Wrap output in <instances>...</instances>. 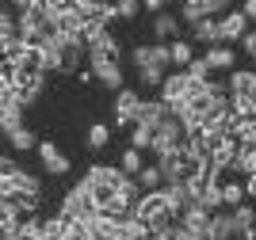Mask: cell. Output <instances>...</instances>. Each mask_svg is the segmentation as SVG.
Here are the masks:
<instances>
[{
    "mask_svg": "<svg viewBox=\"0 0 256 240\" xmlns=\"http://www.w3.org/2000/svg\"><path fill=\"white\" fill-rule=\"evenodd\" d=\"M157 168H160V183L168 187V183H192V179H199L206 164L195 153H188V149H176V153H160Z\"/></svg>",
    "mask_w": 256,
    "mask_h": 240,
    "instance_id": "6da1fadb",
    "label": "cell"
},
{
    "mask_svg": "<svg viewBox=\"0 0 256 240\" xmlns=\"http://www.w3.org/2000/svg\"><path fill=\"white\" fill-rule=\"evenodd\" d=\"M134 218L146 225V229H160V225H176V214L164 202V191H146L138 202H134Z\"/></svg>",
    "mask_w": 256,
    "mask_h": 240,
    "instance_id": "7a4b0ae2",
    "label": "cell"
},
{
    "mask_svg": "<svg viewBox=\"0 0 256 240\" xmlns=\"http://www.w3.org/2000/svg\"><path fill=\"white\" fill-rule=\"evenodd\" d=\"M176 149H188V130L180 126V118H176V115H168L157 130H153L150 153H153V157H160V153H176Z\"/></svg>",
    "mask_w": 256,
    "mask_h": 240,
    "instance_id": "3957f363",
    "label": "cell"
},
{
    "mask_svg": "<svg viewBox=\"0 0 256 240\" xmlns=\"http://www.w3.org/2000/svg\"><path fill=\"white\" fill-rule=\"evenodd\" d=\"M188 99H192V76L184 73V69L164 73V80H160V103L168 107V115H176Z\"/></svg>",
    "mask_w": 256,
    "mask_h": 240,
    "instance_id": "277c9868",
    "label": "cell"
},
{
    "mask_svg": "<svg viewBox=\"0 0 256 240\" xmlns=\"http://www.w3.org/2000/svg\"><path fill=\"white\" fill-rule=\"evenodd\" d=\"M88 73L92 80L104 84L107 92H118V88H126V76H122V61L118 57H100V53H88Z\"/></svg>",
    "mask_w": 256,
    "mask_h": 240,
    "instance_id": "5b68a950",
    "label": "cell"
},
{
    "mask_svg": "<svg viewBox=\"0 0 256 240\" xmlns=\"http://www.w3.org/2000/svg\"><path fill=\"white\" fill-rule=\"evenodd\" d=\"M58 214H62L65 221H92V218H96V206H92V195H88L84 183H76V187L65 191Z\"/></svg>",
    "mask_w": 256,
    "mask_h": 240,
    "instance_id": "8992f818",
    "label": "cell"
},
{
    "mask_svg": "<svg viewBox=\"0 0 256 240\" xmlns=\"http://www.w3.org/2000/svg\"><path fill=\"white\" fill-rule=\"evenodd\" d=\"M138 107H142V92H134V88H118V92H115V103H111V122H115L118 130L134 126Z\"/></svg>",
    "mask_w": 256,
    "mask_h": 240,
    "instance_id": "52a82bcc",
    "label": "cell"
},
{
    "mask_svg": "<svg viewBox=\"0 0 256 240\" xmlns=\"http://www.w3.org/2000/svg\"><path fill=\"white\" fill-rule=\"evenodd\" d=\"M245 31H248V19H245L237 8H230L222 19H218V42H222V46H230V42H241V38H245Z\"/></svg>",
    "mask_w": 256,
    "mask_h": 240,
    "instance_id": "ba28073f",
    "label": "cell"
},
{
    "mask_svg": "<svg viewBox=\"0 0 256 240\" xmlns=\"http://www.w3.org/2000/svg\"><path fill=\"white\" fill-rule=\"evenodd\" d=\"M34 149H38V160H42L46 176H65V172H69V157H65L54 141H38Z\"/></svg>",
    "mask_w": 256,
    "mask_h": 240,
    "instance_id": "9c48e42d",
    "label": "cell"
},
{
    "mask_svg": "<svg viewBox=\"0 0 256 240\" xmlns=\"http://www.w3.org/2000/svg\"><path fill=\"white\" fill-rule=\"evenodd\" d=\"M176 225H184V229H192V233H199V237L206 240V229H210V214H206L203 206H188V210H180V214H176Z\"/></svg>",
    "mask_w": 256,
    "mask_h": 240,
    "instance_id": "30bf717a",
    "label": "cell"
},
{
    "mask_svg": "<svg viewBox=\"0 0 256 240\" xmlns=\"http://www.w3.org/2000/svg\"><path fill=\"white\" fill-rule=\"evenodd\" d=\"M168 118V107L160 103V99H142L138 107V118H134V126H150V130H157L160 122Z\"/></svg>",
    "mask_w": 256,
    "mask_h": 240,
    "instance_id": "8fae6325",
    "label": "cell"
},
{
    "mask_svg": "<svg viewBox=\"0 0 256 240\" xmlns=\"http://www.w3.org/2000/svg\"><path fill=\"white\" fill-rule=\"evenodd\" d=\"M203 61H206V69H210V73H214V69L230 73V69L237 65V53H234V46H222V42H218V46H206Z\"/></svg>",
    "mask_w": 256,
    "mask_h": 240,
    "instance_id": "7c38bea8",
    "label": "cell"
},
{
    "mask_svg": "<svg viewBox=\"0 0 256 240\" xmlns=\"http://www.w3.org/2000/svg\"><path fill=\"white\" fill-rule=\"evenodd\" d=\"M180 15H172V11H160V15H153V42H172L180 38Z\"/></svg>",
    "mask_w": 256,
    "mask_h": 240,
    "instance_id": "4fadbf2b",
    "label": "cell"
},
{
    "mask_svg": "<svg viewBox=\"0 0 256 240\" xmlns=\"http://www.w3.org/2000/svg\"><path fill=\"white\" fill-rule=\"evenodd\" d=\"M206 240H234V221H230V210H214V214H210Z\"/></svg>",
    "mask_w": 256,
    "mask_h": 240,
    "instance_id": "5bb4252c",
    "label": "cell"
},
{
    "mask_svg": "<svg viewBox=\"0 0 256 240\" xmlns=\"http://www.w3.org/2000/svg\"><path fill=\"white\" fill-rule=\"evenodd\" d=\"M218 195H222V210L241 206V202H245V191H241V176H234V179H226V176H222V183H218Z\"/></svg>",
    "mask_w": 256,
    "mask_h": 240,
    "instance_id": "9a60e30c",
    "label": "cell"
},
{
    "mask_svg": "<svg viewBox=\"0 0 256 240\" xmlns=\"http://www.w3.org/2000/svg\"><path fill=\"white\" fill-rule=\"evenodd\" d=\"M192 38L203 42V46H218V19H214V15H206V19L192 23Z\"/></svg>",
    "mask_w": 256,
    "mask_h": 240,
    "instance_id": "2e32d148",
    "label": "cell"
},
{
    "mask_svg": "<svg viewBox=\"0 0 256 240\" xmlns=\"http://www.w3.org/2000/svg\"><path fill=\"white\" fill-rule=\"evenodd\" d=\"M4 141H8V145L16 149V153H27V149H34V145H38V137H34V130H31V126H16L12 134H4Z\"/></svg>",
    "mask_w": 256,
    "mask_h": 240,
    "instance_id": "e0dca14e",
    "label": "cell"
},
{
    "mask_svg": "<svg viewBox=\"0 0 256 240\" xmlns=\"http://www.w3.org/2000/svg\"><path fill=\"white\" fill-rule=\"evenodd\" d=\"M84 145L92 149V153L107 149V145H111V126H107V122H92V126H88V134H84Z\"/></svg>",
    "mask_w": 256,
    "mask_h": 240,
    "instance_id": "ac0fdd59",
    "label": "cell"
},
{
    "mask_svg": "<svg viewBox=\"0 0 256 240\" xmlns=\"http://www.w3.org/2000/svg\"><path fill=\"white\" fill-rule=\"evenodd\" d=\"M134 183L142 187V195H146V191H160V187H164V183H160V168L157 164H142V172L134 176Z\"/></svg>",
    "mask_w": 256,
    "mask_h": 240,
    "instance_id": "d6986e66",
    "label": "cell"
},
{
    "mask_svg": "<svg viewBox=\"0 0 256 240\" xmlns=\"http://www.w3.org/2000/svg\"><path fill=\"white\" fill-rule=\"evenodd\" d=\"M168 57H172V65H176V69H184V65L195 57L192 42H188V38H172V42H168Z\"/></svg>",
    "mask_w": 256,
    "mask_h": 240,
    "instance_id": "ffe728a7",
    "label": "cell"
},
{
    "mask_svg": "<svg viewBox=\"0 0 256 240\" xmlns=\"http://www.w3.org/2000/svg\"><path fill=\"white\" fill-rule=\"evenodd\" d=\"M142 164H146V153H138V149H126V153L118 157V172H122V176H138Z\"/></svg>",
    "mask_w": 256,
    "mask_h": 240,
    "instance_id": "44dd1931",
    "label": "cell"
},
{
    "mask_svg": "<svg viewBox=\"0 0 256 240\" xmlns=\"http://www.w3.org/2000/svg\"><path fill=\"white\" fill-rule=\"evenodd\" d=\"M150 145H153V130H150V126H130V149L146 153Z\"/></svg>",
    "mask_w": 256,
    "mask_h": 240,
    "instance_id": "7402d4cb",
    "label": "cell"
},
{
    "mask_svg": "<svg viewBox=\"0 0 256 240\" xmlns=\"http://www.w3.org/2000/svg\"><path fill=\"white\" fill-rule=\"evenodd\" d=\"M160 80H164V69H157V65H142L138 69V84L142 88H160Z\"/></svg>",
    "mask_w": 256,
    "mask_h": 240,
    "instance_id": "603a6c76",
    "label": "cell"
},
{
    "mask_svg": "<svg viewBox=\"0 0 256 240\" xmlns=\"http://www.w3.org/2000/svg\"><path fill=\"white\" fill-rule=\"evenodd\" d=\"M12 38H16V15H12L8 8H0V50H4Z\"/></svg>",
    "mask_w": 256,
    "mask_h": 240,
    "instance_id": "cb8c5ba5",
    "label": "cell"
},
{
    "mask_svg": "<svg viewBox=\"0 0 256 240\" xmlns=\"http://www.w3.org/2000/svg\"><path fill=\"white\" fill-rule=\"evenodd\" d=\"M150 61L157 65V69H164V73H168V65H172V57H168V42H150Z\"/></svg>",
    "mask_w": 256,
    "mask_h": 240,
    "instance_id": "d4e9b609",
    "label": "cell"
},
{
    "mask_svg": "<svg viewBox=\"0 0 256 240\" xmlns=\"http://www.w3.org/2000/svg\"><path fill=\"white\" fill-rule=\"evenodd\" d=\"M115 4V19H134L142 11V0H111Z\"/></svg>",
    "mask_w": 256,
    "mask_h": 240,
    "instance_id": "484cf974",
    "label": "cell"
},
{
    "mask_svg": "<svg viewBox=\"0 0 256 240\" xmlns=\"http://www.w3.org/2000/svg\"><path fill=\"white\" fill-rule=\"evenodd\" d=\"M184 73L192 76V80H210V69H206V61H203V57H192V61L184 65Z\"/></svg>",
    "mask_w": 256,
    "mask_h": 240,
    "instance_id": "4316f807",
    "label": "cell"
},
{
    "mask_svg": "<svg viewBox=\"0 0 256 240\" xmlns=\"http://www.w3.org/2000/svg\"><path fill=\"white\" fill-rule=\"evenodd\" d=\"M241 50H245L248 57L256 61V31H252V27H248V31H245V38H241Z\"/></svg>",
    "mask_w": 256,
    "mask_h": 240,
    "instance_id": "83f0119b",
    "label": "cell"
},
{
    "mask_svg": "<svg viewBox=\"0 0 256 240\" xmlns=\"http://www.w3.org/2000/svg\"><path fill=\"white\" fill-rule=\"evenodd\" d=\"M16 172H20L16 157H4V153H0V176H16Z\"/></svg>",
    "mask_w": 256,
    "mask_h": 240,
    "instance_id": "f1b7e54d",
    "label": "cell"
},
{
    "mask_svg": "<svg viewBox=\"0 0 256 240\" xmlns=\"http://www.w3.org/2000/svg\"><path fill=\"white\" fill-rule=\"evenodd\" d=\"M241 191H245V199H256V172L252 176H241Z\"/></svg>",
    "mask_w": 256,
    "mask_h": 240,
    "instance_id": "f546056e",
    "label": "cell"
},
{
    "mask_svg": "<svg viewBox=\"0 0 256 240\" xmlns=\"http://www.w3.org/2000/svg\"><path fill=\"white\" fill-rule=\"evenodd\" d=\"M164 4H168V0H142V8L150 11V15H160V11H164Z\"/></svg>",
    "mask_w": 256,
    "mask_h": 240,
    "instance_id": "4dcf8cb0",
    "label": "cell"
},
{
    "mask_svg": "<svg viewBox=\"0 0 256 240\" xmlns=\"http://www.w3.org/2000/svg\"><path fill=\"white\" fill-rule=\"evenodd\" d=\"M237 11H241V15H245L248 23H252V19H256V0H245V4H241Z\"/></svg>",
    "mask_w": 256,
    "mask_h": 240,
    "instance_id": "1f68e13d",
    "label": "cell"
},
{
    "mask_svg": "<svg viewBox=\"0 0 256 240\" xmlns=\"http://www.w3.org/2000/svg\"><path fill=\"white\" fill-rule=\"evenodd\" d=\"M248 103H252V111H256V80H252V88H248V95H245Z\"/></svg>",
    "mask_w": 256,
    "mask_h": 240,
    "instance_id": "d6a6232c",
    "label": "cell"
},
{
    "mask_svg": "<svg viewBox=\"0 0 256 240\" xmlns=\"http://www.w3.org/2000/svg\"><path fill=\"white\" fill-rule=\"evenodd\" d=\"M12 4H16V8H27V4H38V0H12Z\"/></svg>",
    "mask_w": 256,
    "mask_h": 240,
    "instance_id": "836d02e7",
    "label": "cell"
},
{
    "mask_svg": "<svg viewBox=\"0 0 256 240\" xmlns=\"http://www.w3.org/2000/svg\"><path fill=\"white\" fill-rule=\"evenodd\" d=\"M168 4H176V0H168Z\"/></svg>",
    "mask_w": 256,
    "mask_h": 240,
    "instance_id": "e575fe53",
    "label": "cell"
}]
</instances>
